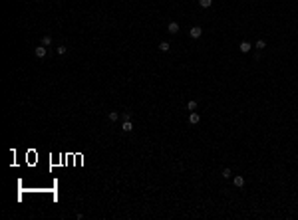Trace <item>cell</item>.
<instances>
[{"label": "cell", "instance_id": "8fae6325", "mask_svg": "<svg viewBox=\"0 0 298 220\" xmlns=\"http://www.w3.org/2000/svg\"><path fill=\"white\" fill-rule=\"evenodd\" d=\"M50 44H52V36H42V46H50Z\"/></svg>", "mask_w": 298, "mask_h": 220}, {"label": "cell", "instance_id": "6da1fadb", "mask_svg": "<svg viewBox=\"0 0 298 220\" xmlns=\"http://www.w3.org/2000/svg\"><path fill=\"white\" fill-rule=\"evenodd\" d=\"M189 36L193 40H199L201 36H203V28H201V26H193V28L189 30Z\"/></svg>", "mask_w": 298, "mask_h": 220}, {"label": "cell", "instance_id": "ba28073f", "mask_svg": "<svg viewBox=\"0 0 298 220\" xmlns=\"http://www.w3.org/2000/svg\"><path fill=\"white\" fill-rule=\"evenodd\" d=\"M171 50V44L169 42H161L159 44V52H169Z\"/></svg>", "mask_w": 298, "mask_h": 220}, {"label": "cell", "instance_id": "8992f818", "mask_svg": "<svg viewBox=\"0 0 298 220\" xmlns=\"http://www.w3.org/2000/svg\"><path fill=\"white\" fill-rule=\"evenodd\" d=\"M121 129H123V133H131V131H133V123H131V121H123Z\"/></svg>", "mask_w": 298, "mask_h": 220}, {"label": "cell", "instance_id": "9c48e42d", "mask_svg": "<svg viewBox=\"0 0 298 220\" xmlns=\"http://www.w3.org/2000/svg\"><path fill=\"white\" fill-rule=\"evenodd\" d=\"M107 119L109 121H117L119 119V113H117V111H109V113H107Z\"/></svg>", "mask_w": 298, "mask_h": 220}, {"label": "cell", "instance_id": "3957f363", "mask_svg": "<svg viewBox=\"0 0 298 220\" xmlns=\"http://www.w3.org/2000/svg\"><path fill=\"white\" fill-rule=\"evenodd\" d=\"M232 182H235V187H237V188H242V187H245V177H241V175H235Z\"/></svg>", "mask_w": 298, "mask_h": 220}, {"label": "cell", "instance_id": "5bb4252c", "mask_svg": "<svg viewBox=\"0 0 298 220\" xmlns=\"http://www.w3.org/2000/svg\"><path fill=\"white\" fill-rule=\"evenodd\" d=\"M255 48H256V50H264V48H266V42H264V40H258V42L255 44Z\"/></svg>", "mask_w": 298, "mask_h": 220}, {"label": "cell", "instance_id": "7a4b0ae2", "mask_svg": "<svg viewBox=\"0 0 298 220\" xmlns=\"http://www.w3.org/2000/svg\"><path fill=\"white\" fill-rule=\"evenodd\" d=\"M34 54H36V57H40V60H42V57L48 56V50H46V46H42V44H40L38 48L34 50Z\"/></svg>", "mask_w": 298, "mask_h": 220}, {"label": "cell", "instance_id": "7c38bea8", "mask_svg": "<svg viewBox=\"0 0 298 220\" xmlns=\"http://www.w3.org/2000/svg\"><path fill=\"white\" fill-rule=\"evenodd\" d=\"M211 4H213V0H199V6H201V8H209Z\"/></svg>", "mask_w": 298, "mask_h": 220}, {"label": "cell", "instance_id": "52a82bcc", "mask_svg": "<svg viewBox=\"0 0 298 220\" xmlns=\"http://www.w3.org/2000/svg\"><path fill=\"white\" fill-rule=\"evenodd\" d=\"M251 48H252V46L248 42H241V46H239V50H241L242 54H248V52H251Z\"/></svg>", "mask_w": 298, "mask_h": 220}, {"label": "cell", "instance_id": "9a60e30c", "mask_svg": "<svg viewBox=\"0 0 298 220\" xmlns=\"http://www.w3.org/2000/svg\"><path fill=\"white\" fill-rule=\"evenodd\" d=\"M66 52H68V48H66V46H58V48H56V54H58V56H64Z\"/></svg>", "mask_w": 298, "mask_h": 220}, {"label": "cell", "instance_id": "5b68a950", "mask_svg": "<svg viewBox=\"0 0 298 220\" xmlns=\"http://www.w3.org/2000/svg\"><path fill=\"white\" fill-rule=\"evenodd\" d=\"M199 121H201V117H199V113H195V111H191V115H189V123H191V125H197Z\"/></svg>", "mask_w": 298, "mask_h": 220}, {"label": "cell", "instance_id": "4fadbf2b", "mask_svg": "<svg viewBox=\"0 0 298 220\" xmlns=\"http://www.w3.org/2000/svg\"><path fill=\"white\" fill-rule=\"evenodd\" d=\"M187 109H189V111H195V109H197V101H193V99L187 101Z\"/></svg>", "mask_w": 298, "mask_h": 220}, {"label": "cell", "instance_id": "30bf717a", "mask_svg": "<svg viewBox=\"0 0 298 220\" xmlns=\"http://www.w3.org/2000/svg\"><path fill=\"white\" fill-rule=\"evenodd\" d=\"M221 177H223V178H231V177H232V171H231V169H229V167H227V169H223Z\"/></svg>", "mask_w": 298, "mask_h": 220}, {"label": "cell", "instance_id": "277c9868", "mask_svg": "<svg viewBox=\"0 0 298 220\" xmlns=\"http://www.w3.org/2000/svg\"><path fill=\"white\" fill-rule=\"evenodd\" d=\"M167 30H169L171 34H179V24H177V22H169V24H167Z\"/></svg>", "mask_w": 298, "mask_h": 220}]
</instances>
